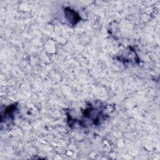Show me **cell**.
<instances>
[{
	"instance_id": "cell-1",
	"label": "cell",
	"mask_w": 160,
	"mask_h": 160,
	"mask_svg": "<svg viewBox=\"0 0 160 160\" xmlns=\"http://www.w3.org/2000/svg\"><path fill=\"white\" fill-rule=\"evenodd\" d=\"M106 106L101 102L90 104L83 110L80 118L79 124L83 127L96 126L108 118L106 112Z\"/></svg>"
},
{
	"instance_id": "cell-2",
	"label": "cell",
	"mask_w": 160,
	"mask_h": 160,
	"mask_svg": "<svg viewBox=\"0 0 160 160\" xmlns=\"http://www.w3.org/2000/svg\"><path fill=\"white\" fill-rule=\"evenodd\" d=\"M64 14L68 20L69 21L70 23L72 25L76 24L79 21L80 18L78 16V14L69 8L64 9Z\"/></svg>"
}]
</instances>
